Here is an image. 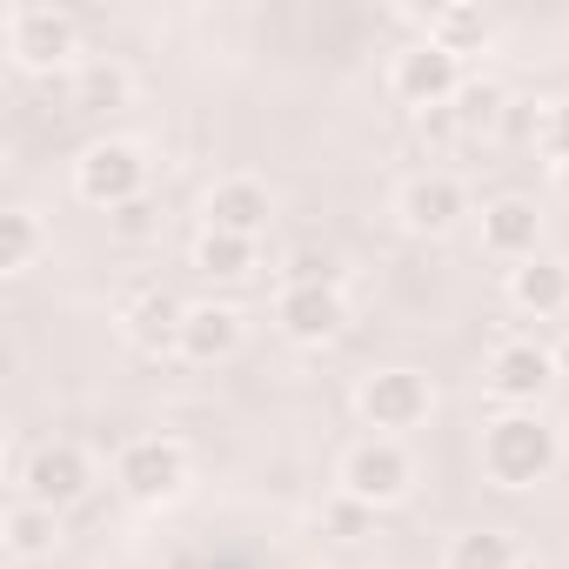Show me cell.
Returning <instances> with one entry per match:
<instances>
[{
    "mask_svg": "<svg viewBox=\"0 0 569 569\" xmlns=\"http://www.w3.org/2000/svg\"><path fill=\"white\" fill-rule=\"evenodd\" d=\"M556 462H562V442L536 409H502L496 422H482V476L496 489H536L556 476Z\"/></svg>",
    "mask_w": 569,
    "mask_h": 569,
    "instance_id": "6da1fadb",
    "label": "cell"
},
{
    "mask_svg": "<svg viewBox=\"0 0 569 569\" xmlns=\"http://www.w3.org/2000/svg\"><path fill=\"white\" fill-rule=\"evenodd\" d=\"M74 194H81L88 208H101V214L141 201V194H148V161H141V148H134V141H94V148H81V161H74Z\"/></svg>",
    "mask_w": 569,
    "mask_h": 569,
    "instance_id": "7a4b0ae2",
    "label": "cell"
},
{
    "mask_svg": "<svg viewBox=\"0 0 569 569\" xmlns=\"http://www.w3.org/2000/svg\"><path fill=\"white\" fill-rule=\"evenodd\" d=\"M114 482H121L128 502L161 509V502H174L181 482H188V449H181L174 436H134V442L114 456Z\"/></svg>",
    "mask_w": 569,
    "mask_h": 569,
    "instance_id": "3957f363",
    "label": "cell"
},
{
    "mask_svg": "<svg viewBox=\"0 0 569 569\" xmlns=\"http://www.w3.org/2000/svg\"><path fill=\"white\" fill-rule=\"evenodd\" d=\"M356 402H362V422H369L376 436H402V429H422V422H429L436 389H429L422 369H376Z\"/></svg>",
    "mask_w": 569,
    "mask_h": 569,
    "instance_id": "277c9868",
    "label": "cell"
},
{
    "mask_svg": "<svg viewBox=\"0 0 569 569\" xmlns=\"http://www.w3.org/2000/svg\"><path fill=\"white\" fill-rule=\"evenodd\" d=\"M409 482H416V462L402 456L396 436H369V442H356V449L342 456V496H356V502H369V509L402 502Z\"/></svg>",
    "mask_w": 569,
    "mask_h": 569,
    "instance_id": "5b68a950",
    "label": "cell"
},
{
    "mask_svg": "<svg viewBox=\"0 0 569 569\" xmlns=\"http://www.w3.org/2000/svg\"><path fill=\"white\" fill-rule=\"evenodd\" d=\"M74 48H81L74 14H61V8H14V14H8V54H14L21 68H34V74L68 68Z\"/></svg>",
    "mask_w": 569,
    "mask_h": 569,
    "instance_id": "8992f818",
    "label": "cell"
},
{
    "mask_svg": "<svg viewBox=\"0 0 569 569\" xmlns=\"http://www.w3.org/2000/svg\"><path fill=\"white\" fill-rule=\"evenodd\" d=\"M389 88H396V101H409V108L436 114V108H449V101L462 94V61H456L449 48H436V41H416V48H402V54H396Z\"/></svg>",
    "mask_w": 569,
    "mask_h": 569,
    "instance_id": "52a82bcc",
    "label": "cell"
},
{
    "mask_svg": "<svg viewBox=\"0 0 569 569\" xmlns=\"http://www.w3.org/2000/svg\"><path fill=\"white\" fill-rule=\"evenodd\" d=\"M88 489H94V469H88V456L74 442H41L28 456V469H21V496L41 502V509H54V516L74 509Z\"/></svg>",
    "mask_w": 569,
    "mask_h": 569,
    "instance_id": "ba28073f",
    "label": "cell"
},
{
    "mask_svg": "<svg viewBox=\"0 0 569 569\" xmlns=\"http://www.w3.org/2000/svg\"><path fill=\"white\" fill-rule=\"evenodd\" d=\"M556 382V349H536V342H502L489 356V396L502 409H536V396Z\"/></svg>",
    "mask_w": 569,
    "mask_h": 569,
    "instance_id": "9c48e42d",
    "label": "cell"
},
{
    "mask_svg": "<svg viewBox=\"0 0 569 569\" xmlns=\"http://www.w3.org/2000/svg\"><path fill=\"white\" fill-rule=\"evenodd\" d=\"M274 322H281V336H289V342L322 349V342H336L349 329V302H342V289H281Z\"/></svg>",
    "mask_w": 569,
    "mask_h": 569,
    "instance_id": "30bf717a",
    "label": "cell"
},
{
    "mask_svg": "<svg viewBox=\"0 0 569 569\" xmlns=\"http://www.w3.org/2000/svg\"><path fill=\"white\" fill-rule=\"evenodd\" d=\"M482 248L496 261H509V268H522L529 254H542V214H536V201H522V194L489 201L482 208Z\"/></svg>",
    "mask_w": 569,
    "mask_h": 569,
    "instance_id": "8fae6325",
    "label": "cell"
},
{
    "mask_svg": "<svg viewBox=\"0 0 569 569\" xmlns=\"http://www.w3.org/2000/svg\"><path fill=\"white\" fill-rule=\"evenodd\" d=\"M201 214H208V228H214V234H241V241H261V228H268L274 201H268V188H261V181L234 174V181H214V188H208Z\"/></svg>",
    "mask_w": 569,
    "mask_h": 569,
    "instance_id": "7c38bea8",
    "label": "cell"
},
{
    "mask_svg": "<svg viewBox=\"0 0 569 569\" xmlns=\"http://www.w3.org/2000/svg\"><path fill=\"white\" fill-rule=\"evenodd\" d=\"M396 208H402V228H409V234H449V228L469 214V194H462L456 174H416Z\"/></svg>",
    "mask_w": 569,
    "mask_h": 569,
    "instance_id": "4fadbf2b",
    "label": "cell"
},
{
    "mask_svg": "<svg viewBox=\"0 0 569 569\" xmlns=\"http://www.w3.org/2000/svg\"><path fill=\"white\" fill-rule=\"evenodd\" d=\"M509 302L536 322L569 316V261L562 254H529L522 268H509Z\"/></svg>",
    "mask_w": 569,
    "mask_h": 569,
    "instance_id": "5bb4252c",
    "label": "cell"
},
{
    "mask_svg": "<svg viewBox=\"0 0 569 569\" xmlns=\"http://www.w3.org/2000/svg\"><path fill=\"white\" fill-rule=\"evenodd\" d=\"M181 322H188V302H174L168 289H141L128 309H121V329L141 356H161V349H181Z\"/></svg>",
    "mask_w": 569,
    "mask_h": 569,
    "instance_id": "9a60e30c",
    "label": "cell"
},
{
    "mask_svg": "<svg viewBox=\"0 0 569 569\" xmlns=\"http://www.w3.org/2000/svg\"><path fill=\"white\" fill-rule=\"evenodd\" d=\"M241 349V309L234 302H194L181 322V356L188 362H228Z\"/></svg>",
    "mask_w": 569,
    "mask_h": 569,
    "instance_id": "2e32d148",
    "label": "cell"
},
{
    "mask_svg": "<svg viewBox=\"0 0 569 569\" xmlns=\"http://www.w3.org/2000/svg\"><path fill=\"white\" fill-rule=\"evenodd\" d=\"M54 542H61V516L21 496V502L8 509V549H14L21 562H41V556H54Z\"/></svg>",
    "mask_w": 569,
    "mask_h": 569,
    "instance_id": "e0dca14e",
    "label": "cell"
},
{
    "mask_svg": "<svg viewBox=\"0 0 569 569\" xmlns=\"http://www.w3.org/2000/svg\"><path fill=\"white\" fill-rule=\"evenodd\" d=\"M442 569H522V556H516V536H502V529H469V536H456V542L442 549Z\"/></svg>",
    "mask_w": 569,
    "mask_h": 569,
    "instance_id": "ac0fdd59",
    "label": "cell"
},
{
    "mask_svg": "<svg viewBox=\"0 0 569 569\" xmlns=\"http://www.w3.org/2000/svg\"><path fill=\"white\" fill-rule=\"evenodd\" d=\"M41 248H48V228H41V214H34V208H8V214H0V274L34 268V261H41Z\"/></svg>",
    "mask_w": 569,
    "mask_h": 569,
    "instance_id": "d6986e66",
    "label": "cell"
},
{
    "mask_svg": "<svg viewBox=\"0 0 569 569\" xmlns=\"http://www.w3.org/2000/svg\"><path fill=\"white\" fill-rule=\"evenodd\" d=\"M74 108H81V114L128 108V68H121V61H81V68H74Z\"/></svg>",
    "mask_w": 569,
    "mask_h": 569,
    "instance_id": "ffe728a7",
    "label": "cell"
},
{
    "mask_svg": "<svg viewBox=\"0 0 569 569\" xmlns=\"http://www.w3.org/2000/svg\"><path fill=\"white\" fill-rule=\"evenodd\" d=\"M194 268H201L208 281H248V274H254V241L201 228V241H194Z\"/></svg>",
    "mask_w": 569,
    "mask_h": 569,
    "instance_id": "44dd1931",
    "label": "cell"
},
{
    "mask_svg": "<svg viewBox=\"0 0 569 569\" xmlns=\"http://www.w3.org/2000/svg\"><path fill=\"white\" fill-rule=\"evenodd\" d=\"M429 41H436V48H449V54L462 61L469 48H482V41H489V21H482V8H469V0H449V8H436V14H429Z\"/></svg>",
    "mask_w": 569,
    "mask_h": 569,
    "instance_id": "7402d4cb",
    "label": "cell"
},
{
    "mask_svg": "<svg viewBox=\"0 0 569 569\" xmlns=\"http://www.w3.org/2000/svg\"><path fill=\"white\" fill-rule=\"evenodd\" d=\"M449 114H456V134L496 128V121H502V88H496V81H462V94L449 101Z\"/></svg>",
    "mask_w": 569,
    "mask_h": 569,
    "instance_id": "603a6c76",
    "label": "cell"
},
{
    "mask_svg": "<svg viewBox=\"0 0 569 569\" xmlns=\"http://www.w3.org/2000/svg\"><path fill=\"white\" fill-rule=\"evenodd\" d=\"M281 289H342V268L329 248H296L289 268H281Z\"/></svg>",
    "mask_w": 569,
    "mask_h": 569,
    "instance_id": "cb8c5ba5",
    "label": "cell"
},
{
    "mask_svg": "<svg viewBox=\"0 0 569 569\" xmlns=\"http://www.w3.org/2000/svg\"><path fill=\"white\" fill-rule=\"evenodd\" d=\"M108 228H114L121 241H154V234H161V208H154V201L141 194V201L114 208V214H108Z\"/></svg>",
    "mask_w": 569,
    "mask_h": 569,
    "instance_id": "d4e9b609",
    "label": "cell"
},
{
    "mask_svg": "<svg viewBox=\"0 0 569 569\" xmlns=\"http://www.w3.org/2000/svg\"><path fill=\"white\" fill-rule=\"evenodd\" d=\"M369 516H376L369 502H356V496H336V502L322 509V529H329V536H342V542H356V536L369 529Z\"/></svg>",
    "mask_w": 569,
    "mask_h": 569,
    "instance_id": "484cf974",
    "label": "cell"
},
{
    "mask_svg": "<svg viewBox=\"0 0 569 569\" xmlns=\"http://www.w3.org/2000/svg\"><path fill=\"white\" fill-rule=\"evenodd\" d=\"M542 148H549L556 168H569V101H549V114H542Z\"/></svg>",
    "mask_w": 569,
    "mask_h": 569,
    "instance_id": "4316f807",
    "label": "cell"
},
{
    "mask_svg": "<svg viewBox=\"0 0 569 569\" xmlns=\"http://www.w3.org/2000/svg\"><path fill=\"white\" fill-rule=\"evenodd\" d=\"M556 376H569V336H562V349H556Z\"/></svg>",
    "mask_w": 569,
    "mask_h": 569,
    "instance_id": "83f0119b",
    "label": "cell"
},
{
    "mask_svg": "<svg viewBox=\"0 0 569 569\" xmlns=\"http://www.w3.org/2000/svg\"><path fill=\"white\" fill-rule=\"evenodd\" d=\"M556 181H562V194H569V168H556Z\"/></svg>",
    "mask_w": 569,
    "mask_h": 569,
    "instance_id": "f1b7e54d",
    "label": "cell"
}]
</instances>
